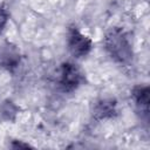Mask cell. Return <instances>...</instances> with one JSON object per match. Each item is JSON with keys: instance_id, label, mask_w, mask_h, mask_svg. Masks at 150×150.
I'll return each mask as SVG.
<instances>
[{"instance_id": "obj_1", "label": "cell", "mask_w": 150, "mask_h": 150, "mask_svg": "<svg viewBox=\"0 0 150 150\" xmlns=\"http://www.w3.org/2000/svg\"><path fill=\"white\" fill-rule=\"evenodd\" d=\"M105 47L110 53L111 57H114L118 62H127L131 56V48L125 38V35L118 30H111L105 38Z\"/></svg>"}, {"instance_id": "obj_2", "label": "cell", "mask_w": 150, "mask_h": 150, "mask_svg": "<svg viewBox=\"0 0 150 150\" xmlns=\"http://www.w3.org/2000/svg\"><path fill=\"white\" fill-rule=\"evenodd\" d=\"M82 80V74L80 69L73 63H64L61 69L60 83L66 91H71L79 87Z\"/></svg>"}, {"instance_id": "obj_7", "label": "cell", "mask_w": 150, "mask_h": 150, "mask_svg": "<svg viewBox=\"0 0 150 150\" xmlns=\"http://www.w3.org/2000/svg\"><path fill=\"white\" fill-rule=\"evenodd\" d=\"M6 22H7V13L5 12V9L0 8V33L2 32Z\"/></svg>"}, {"instance_id": "obj_4", "label": "cell", "mask_w": 150, "mask_h": 150, "mask_svg": "<svg viewBox=\"0 0 150 150\" xmlns=\"http://www.w3.org/2000/svg\"><path fill=\"white\" fill-rule=\"evenodd\" d=\"M18 61H19V55L13 50H11L8 47L0 50V63L4 67H7V68L15 67Z\"/></svg>"}, {"instance_id": "obj_5", "label": "cell", "mask_w": 150, "mask_h": 150, "mask_svg": "<svg viewBox=\"0 0 150 150\" xmlns=\"http://www.w3.org/2000/svg\"><path fill=\"white\" fill-rule=\"evenodd\" d=\"M134 97L136 100L137 105L143 108L145 111H148V103H149V89L145 88H137L134 91Z\"/></svg>"}, {"instance_id": "obj_3", "label": "cell", "mask_w": 150, "mask_h": 150, "mask_svg": "<svg viewBox=\"0 0 150 150\" xmlns=\"http://www.w3.org/2000/svg\"><path fill=\"white\" fill-rule=\"evenodd\" d=\"M68 46H69V50L71 52V54L80 57L89 53V50L91 49V41L87 36L81 34L77 29L74 28L69 33Z\"/></svg>"}, {"instance_id": "obj_6", "label": "cell", "mask_w": 150, "mask_h": 150, "mask_svg": "<svg viewBox=\"0 0 150 150\" xmlns=\"http://www.w3.org/2000/svg\"><path fill=\"white\" fill-rule=\"evenodd\" d=\"M115 111V103L112 101H102L96 107V114H98L101 117L111 116Z\"/></svg>"}]
</instances>
